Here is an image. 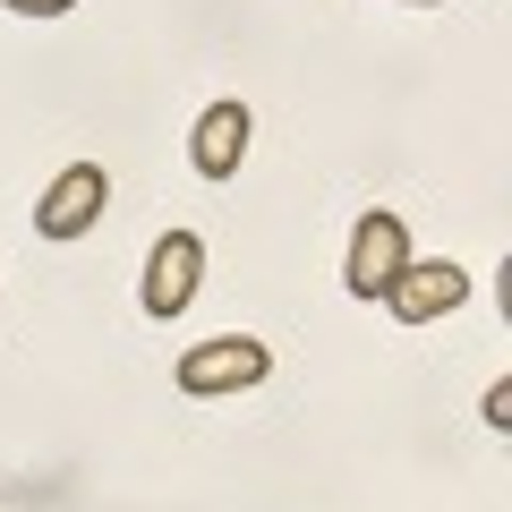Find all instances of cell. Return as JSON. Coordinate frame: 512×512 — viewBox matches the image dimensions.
<instances>
[{
	"mask_svg": "<svg viewBox=\"0 0 512 512\" xmlns=\"http://www.w3.org/2000/svg\"><path fill=\"white\" fill-rule=\"evenodd\" d=\"M265 367H274V350H265V342H248V333H214V342L180 350L171 384H180V393H197V402H222V393L265 384Z\"/></svg>",
	"mask_w": 512,
	"mask_h": 512,
	"instance_id": "cell-1",
	"label": "cell"
},
{
	"mask_svg": "<svg viewBox=\"0 0 512 512\" xmlns=\"http://www.w3.org/2000/svg\"><path fill=\"white\" fill-rule=\"evenodd\" d=\"M197 282H205V239L197 231H163L154 256H146V282H137V308H146L154 325H180L188 299H197Z\"/></svg>",
	"mask_w": 512,
	"mask_h": 512,
	"instance_id": "cell-2",
	"label": "cell"
},
{
	"mask_svg": "<svg viewBox=\"0 0 512 512\" xmlns=\"http://www.w3.org/2000/svg\"><path fill=\"white\" fill-rule=\"evenodd\" d=\"M402 265H410V231H402V214H359L350 256H342V291H350V299H384Z\"/></svg>",
	"mask_w": 512,
	"mask_h": 512,
	"instance_id": "cell-3",
	"label": "cell"
},
{
	"mask_svg": "<svg viewBox=\"0 0 512 512\" xmlns=\"http://www.w3.org/2000/svg\"><path fill=\"white\" fill-rule=\"evenodd\" d=\"M111 205V171L103 163H69L52 188L35 197V239H86Z\"/></svg>",
	"mask_w": 512,
	"mask_h": 512,
	"instance_id": "cell-4",
	"label": "cell"
},
{
	"mask_svg": "<svg viewBox=\"0 0 512 512\" xmlns=\"http://www.w3.org/2000/svg\"><path fill=\"white\" fill-rule=\"evenodd\" d=\"M461 299H470V274H461L453 256H410L402 274H393V291H384V308L402 316V325H436Z\"/></svg>",
	"mask_w": 512,
	"mask_h": 512,
	"instance_id": "cell-5",
	"label": "cell"
},
{
	"mask_svg": "<svg viewBox=\"0 0 512 512\" xmlns=\"http://www.w3.org/2000/svg\"><path fill=\"white\" fill-rule=\"evenodd\" d=\"M248 137H256V120H248V103H239V94L205 103V120L188 128V163H197V180H231V171L248 163Z\"/></svg>",
	"mask_w": 512,
	"mask_h": 512,
	"instance_id": "cell-6",
	"label": "cell"
},
{
	"mask_svg": "<svg viewBox=\"0 0 512 512\" xmlns=\"http://www.w3.org/2000/svg\"><path fill=\"white\" fill-rule=\"evenodd\" d=\"M0 9H18V18H69L77 0H0Z\"/></svg>",
	"mask_w": 512,
	"mask_h": 512,
	"instance_id": "cell-7",
	"label": "cell"
},
{
	"mask_svg": "<svg viewBox=\"0 0 512 512\" xmlns=\"http://www.w3.org/2000/svg\"><path fill=\"white\" fill-rule=\"evenodd\" d=\"M487 427H512V384H487Z\"/></svg>",
	"mask_w": 512,
	"mask_h": 512,
	"instance_id": "cell-8",
	"label": "cell"
},
{
	"mask_svg": "<svg viewBox=\"0 0 512 512\" xmlns=\"http://www.w3.org/2000/svg\"><path fill=\"white\" fill-rule=\"evenodd\" d=\"M419 9H444V0H419Z\"/></svg>",
	"mask_w": 512,
	"mask_h": 512,
	"instance_id": "cell-9",
	"label": "cell"
}]
</instances>
